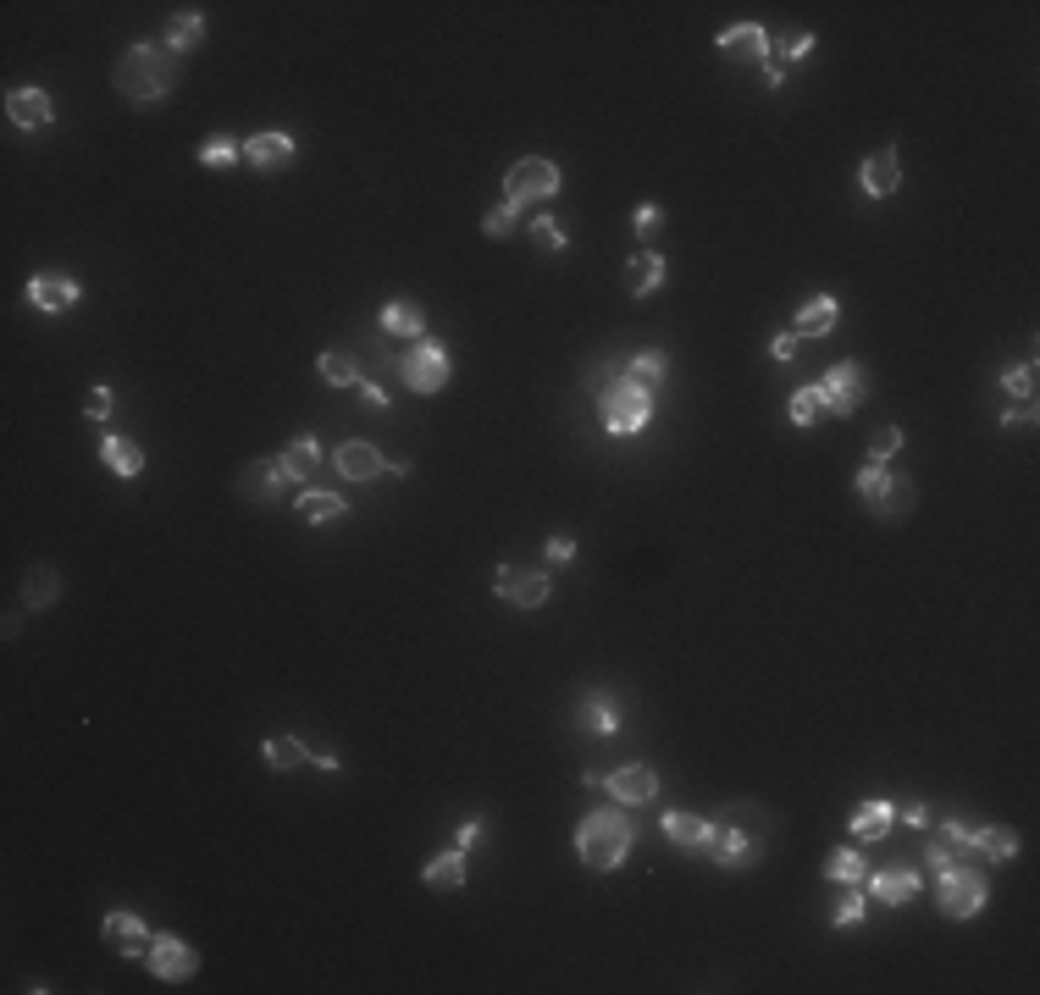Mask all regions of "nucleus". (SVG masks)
Returning a JSON list of instances; mask_svg holds the SVG:
<instances>
[{
    "mask_svg": "<svg viewBox=\"0 0 1040 995\" xmlns=\"http://www.w3.org/2000/svg\"><path fill=\"white\" fill-rule=\"evenodd\" d=\"M836 929H853V923H864V896H841V907H836V918H830Z\"/></svg>",
    "mask_w": 1040,
    "mask_h": 995,
    "instance_id": "603ef678",
    "label": "nucleus"
},
{
    "mask_svg": "<svg viewBox=\"0 0 1040 995\" xmlns=\"http://www.w3.org/2000/svg\"><path fill=\"white\" fill-rule=\"evenodd\" d=\"M598 426L609 437H642L653 426V387H642L631 376H614L598 393Z\"/></svg>",
    "mask_w": 1040,
    "mask_h": 995,
    "instance_id": "7ed1b4c3",
    "label": "nucleus"
},
{
    "mask_svg": "<svg viewBox=\"0 0 1040 995\" xmlns=\"http://www.w3.org/2000/svg\"><path fill=\"white\" fill-rule=\"evenodd\" d=\"M244 161H249L255 172H288V167L299 161V139L282 133V128H266V133L244 139Z\"/></svg>",
    "mask_w": 1040,
    "mask_h": 995,
    "instance_id": "f8f14e48",
    "label": "nucleus"
},
{
    "mask_svg": "<svg viewBox=\"0 0 1040 995\" xmlns=\"http://www.w3.org/2000/svg\"><path fill=\"white\" fill-rule=\"evenodd\" d=\"M698 852H704L709 863H720V868H753V863H759V841H753L742 824H731V819L709 824V835H704Z\"/></svg>",
    "mask_w": 1040,
    "mask_h": 995,
    "instance_id": "6e6552de",
    "label": "nucleus"
},
{
    "mask_svg": "<svg viewBox=\"0 0 1040 995\" xmlns=\"http://www.w3.org/2000/svg\"><path fill=\"white\" fill-rule=\"evenodd\" d=\"M62 598V570L56 565H29V576H23V609H51Z\"/></svg>",
    "mask_w": 1040,
    "mask_h": 995,
    "instance_id": "bb28decb",
    "label": "nucleus"
},
{
    "mask_svg": "<svg viewBox=\"0 0 1040 995\" xmlns=\"http://www.w3.org/2000/svg\"><path fill=\"white\" fill-rule=\"evenodd\" d=\"M260 758H266V769H299V763H310L315 752H310L299 736H266Z\"/></svg>",
    "mask_w": 1040,
    "mask_h": 995,
    "instance_id": "f704fd0d",
    "label": "nucleus"
},
{
    "mask_svg": "<svg viewBox=\"0 0 1040 995\" xmlns=\"http://www.w3.org/2000/svg\"><path fill=\"white\" fill-rule=\"evenodd\" d=\"M858 189H864L869 200H886V194H897V189H902V161H897V145H886V150H875V156L864 161Z\"/></svg>",
    "mask_w": 1040,
    "mask_h": 995,
    "instance_id": "a211bd4d",
    "label": "nucleus"
},
{
    "mask_svg": "<svg viewBox=\"0 0 1040 995\" xmlns=\"http://www.w3.org/2000/svg\"><path fill=\"white\" fill-rule=\"evenodd\" d=\"M968 835H974V824H963V819H946V824L935 830V846H946L952 857H957V852L968 857Z\"/></svg>",
    "mask_w": 1040,
    "mask_h": 995,
    "instance_id": "49530a36",
    "label": "nucleus"
},
{
    "mask_svg": "<svg viewBox=\"0 0 1040 995\" xmlns=\"http://www.w3.org/2000/svg\"><path fill=\"white\" fill-rule=\"evenodd\" d=\"M100 459H106V470H117L122 481H133V475L144 470V448H139L133 437H117V431L100 442Z\"/></svg>",
    "mask_w": 1040,
    "mask_h": 995,
    "instance_id": "7c9ffc66",
    "label": "nucleus"
},
{
    "mask_svg": "<svg viewBox=\"0 0 1040 995\" xmlns=\"http://www.w3.org/2000/svg\"><path fill=\"white\" fill-rule=\"evenodd\" d=\"M565 189V172H559V161H548V156H526V161H515L510 172H504V200L521 211V205H537V200H554Z\"/></svg>",
    "mask_w": 1040,
    "mask_h": 995,
    "instance_id": "39448f33",
    "label": "nucleus"
},
{
    "mask_svg": "<svg viewBox=\"0 0 1040 995\" xmlns=\"http://www.w3.org/2000/svg\"><path fill=\"white\" fill-rule=\"evenodd\" d=\"M886 486H891V470H886V464H875V459H869V464H864V470H858V497H864V504H869V510H875V504H880V492H886Z\"/></svg>",
    "mask_w": 1040,
    "mask_h": 995,
    "instance_id": "79ce46f5",
    "label": "nucleus"
},
{
    "mask_svg": "<svg viewBox=\"0 0 1040 995\" xmlns=\"http://www.w3.org/2000/svg\"><path fill=\"white\" fill-rule=\"evenodd\" d=\"M786 415H792V426H814V420L825 415V393H819V382L797 387V393H792V404H786Z\"/></svg>",
    "mask_w": 1040,
    "mask_h": 995,
    "instance_id": "4c0bfd02",
    "label": "nucleus"
},
{
    "mask_svg": "<svg viewBox=\"0 0 1040 995\" xmlns=\"http://www.w3.org/2000/svg\"><path fill=\"white\" fill-rule=\"evenodd\" d=\"M238 161H244V139H233V133H211L200 145V167H211V172H227Z\"/></svg>",
    "mask_w": 1040,
    "mask_h": 995,
    "instance_id": "c9c22d12",
    "label": "nucleus"
},
{
    "mask_svg": "<svg viewBox=\"0 0 1040 995\" xmlns=\"http://www.w3.org/2000/svg\"><path fill=\"white\" fill-rule=\"evenodd\" d=\"M7 117H12V128L40 133V128L56 122V106H51V95H45L40 84H29V89H12V95H7Z\"/></svg>",
    "mask_w": 1040,
    "mask_h": 995,
    "instance_id": "dca6fc26",
    "label": "nucleus"
},
{
    "mask_svg": "<svg viewBox=\"0 0 1040 995\" xmlns=\"http://www.w3.org/2000/svg\"><path fill=\"white\" fill-rule=\"evenodd\" d=\"M576 725H581L587 736H614V730H620V703L603 697V692H581V697H576Z\"/></svg>",
    "mask_w": 1040,
    "mask_h": 995,
    "instance_id": "412c9836",
    "label": "nucleus"
},
{
    "mask_svg": "<svg viewBox=\"0 0 1040 995\" xmlns=\"http://www.w3.org/2000/svg\"><path fill=\"white\" fill-rule=\"evenodd\" d=\"M664 841L669 846H680V852H698L704 846V835H709V819H698V813H664Z\"/></svg>",
    "mask_w": 1040,
    "mask_h": 995,
    "instance_id": "2f4dec72",
    "label": "nucleus"
},
{
    "mask_svg": "<svg viewBox=\"0 0 1040 995\" xmlns=\"http://www.w3.org/2000/svg\"><path fill=\"white\" fill-rule=\"evenodd\" d=\"M625 288H631V299H653L658 288H664V255L658 249H642V255H631V266H625Z\"/></svg>",
    "mask_w": 1040,
    "mask_h": 995,
    "instance_id": "a878e982",
    "label": "nucleus"
},
{
    "mask_svg": "<svg viewBox=\"0 0 1040 995\" xmlns=\"http://www.w3.org/2000/svg\"><path fill=\"white\" fill-rule=\"evenodd\" d=\"M178 78H183V56L167 51V40H139V45H128L122 62L111 67L117 95L133 100V106H144V111L161 106V100L178 89Z\"/></svg>",
    "mask_w": 1040,
    "mask_h": 995,
    "instance_id": "f257e3e1",
    "label": "nucleus"
},
{
    "mask_svg": "<svg viewBox=\"0 0 1040 995\" xmlns=\"http://www.w3.org/2000/svg\"><path fill=\"white\" fill-rule=\"evenodd\" d=\"M897 448H902V426H875V431H869V459H875V464H886Z\"/></svg>",
    "mask_w": 1040,
    "mask_h": 995,
    "instance_id": "a18cd8bd",
    "label": "nucleus"
},
{
    "mask_svg": "<svg viewBox=\"0 0 1040 995\" xmlns=\"http://www.w3.org/2000/svg\"><path fill=\"white\" fill-rule=\"evenodd\" d=\"M361 398H366V409H372V415H388V409H394V398H388V393H383L372 376H361Z\"/></svg>",
    "mask_w": 1040,
    "mask_h": 995,
    "instance_id": "8fccbe9b",
    "label": "nucleus"
},
{
    "mask_svg": "<svg viewBox=\"0 0 1040 995\" xmlns=\"http://www.w3.org/2000/svg\"><path fill=\"white\" fill-rule=\"evenodd\" d=\"M864 852H830V863H825V879H836V885H864Z\"/></svg>",
    "mask_w": 1040,
    "mask_h": 995,
    "instance_id": "ea45409f",
    "label": "nucleus"
},
{
    "mask_svg": "<svg viewBox=\"0 0 1040 995\" xmlns=\"http://www.w3.org/2000/svg\"><path fill=\"white\" fill-rule=\"evenodd\" d=\"M1001 426H1034V404H1018V409H1001Z\"/></svg>",
    "mask_w": 1040,
    "mask_h": 995,
    "instance_id": "4d7b16f0",
    "label": "nucleus"
},
{
    "mask_svg": "<svg viewBox=\"0 0 1040 995\" xmlns=\"http://www.w3.org/2000/svg\"><path fill=\"white\" fill-rule=\"evenodd\" d=\"M715 45H720L726 56H737V62H770V34H764L759 23H737V29H726Z\"/></svg>",
    "mask_w": 1040,
    "mask_h": 995,
    "instance_id": "4be33fe9",
    "label": "nucleus"
},
{
    "mask_svg": "<svg viewBox=\"0 0 1040 995\" xmlns=\"http://www.w3.org/2000/svg\"><path fill=\"white\" fill-rule=\"evenodd\" d=\"M111 404H117V393H111L106 382H95V387L84 393V415H89V420H106V415H111Z\"/></svg>",
    "mask_w": 1040,
    "mask_h": 995,
    "instance_id": "de8ad7c7",
    "label": "nucleus"
},
{
    "mask_svg": "<svg viewBox=\"0 0 1040 995\" xmlns=\"http://www.w3.org/2000/svg\"><path fill=\"white\" fill-rule=\"evenodd\" d=\"M797 343H803L797 332H781V338H770V354H775L781 365H792V360H797Z\"/></svg>",
    "mask_w": 1040,
    "mask_h": 995,
    "instance_id": "5fc2aeb1",
    "label": "nucleus"
},
{
    "mask_svg": "<svg viewBox=\"0 0 1040 995\" xmlns=\"http://www.w3.org/2000/svg\"><path fill=\"white\" fill-rule=\"evenodd\" d=\"M100 934H106V945L117 951V956H144L150 951V929H144V918L139 912H111L106 923H100Z\"/></svg>",
    "mask_w": 1040,
    "mask_h": 995,
    "instance_id": "6ab92c4d",
    "label": "nucleus"
},
{
    "mask_svg": "<svg viewBox=\"0 0 1040 995\" xmlns=\"http://www.w3.org/2000/svg\"><path fill=\"white\" fill-rule=\"evenodd\" d=\"M515 227H521V211H515L510 200H498V205L482 216V233H487V238H510Z\"/></svg>",
    "mask_w": 1040,
    "mask_h": 995,
    "instance_id": "37998d69",
    "label": "nucleus"
},
{
    "mask_svg": "<svg viewBox=\"0 0 1040 995\" xmlns=\"http://www.w3.org/2000/svg\"><path fill=\"white\" fill-rule=\"evenodd\" d=\"M493 592L510 603V609H543L554 598V581L543 570H515V565H498L493 570Z\"/></svg>",
    "mask_w": 1040,
    "mask_h": 995,
    "instance_id": "1a4fd4ad",
    "label": "nucleus"
},
{
    "mask_svg": "<svg viewBox=\"0 0 1040 995\" xmlns=\"http://www.w3.org/2000/svg\"><path fill=\"white\" fill-rule=\"evenodd\" d=\"M985 901H990V885H985L979 868L952 863V868L935 874V912H941V918H957V923H963V918H979Z\"/></svg>",
    "mask_w": 1040,
    "mask_h": 995,
    "instance_id": "20e7f679",
    "label": "nucleus"
},
{
    "mask_svg": "<svg viewBox=\"0 0 1040 995\" xmlns=\"http://www.w3.org/2000/svg\"><path fill=\"white\" fill-rule=\"evenodd\" d=\"M421 885H432V890H460V885H465V846H443V852L421 868Z\"/></svg>",
    "mask_w": 1040,
    "mask_h": 995,
    "instance_id": "c85d7f7f",
    "label": "nucleus"
},
{
    "mask_svg": "<svg viewBox=\"0 0 1040 995\" xmlns=\"http://www.w3.org/2000/svg\"><path fill=\"white\" fill-rule=\"evenodd\" d=\"M913 492H919V486H913L908 475H891V486L880 492V504H875V515H880V521H902V515L913 510Z\"/></svg>",
    "mask_w": 1040,
    "mask_h": 995,
    "instance_id": "e433bc0d",
    "label": "nucleus"
},
{
    "mask_svg": "<svg viewBox=\"0 0 1040 995\" xmlns=\"http://www.w3.org/2000/svg\"><path fill=\"white\" fill-rule=\"evenodd\" d=\"M603 791H609L614 802H625V807H642V802L658 796V774H653V763H620V769L603 780Z\"/></svg>",
    "mask_w": 1040,
    "mask_h": 995,
    "instance_id": "2eb2a0df",
    "label": "nucleus"
},
{
    "mask_svg": "<svg viewBox=\"0 0 1040 995\" xmlns=\"http://www.w3.org/2000/svg\"><path fill=\"white\" fill-rule=\"evenodd\" d=\"M664 365H669V354L664 349H642V354H631V382H642V387H658L664 382Z\"/></svg>",
    "mask_w": 1040,
    "mask_h": 995,
    "instance_id": "58836bf2",
    "label": "nucleus"
},
{
    "mask_svg": "<svg viewBox=\"0 0 1040 995\" xmlns=\"http://www.w3.org/2000/svg\"><path fill=\"white\" fill-rule=\"evenodd\" d=\"M377 327L388 332V338H427V310L416 304V299H388L383 310H377Z\"/></svg>",
    "mask_w": 1040,
    "mask_h": 995,
    "instance_id": "aec40b11",
    "label": "nucleus"
},
{
    "mask_svg": "<svg viewBox=\"0 0 1040 995\" xmlns=\"http://www.w3.org/2000/svg\"><path fill=\"white\" fill-rule=\"evenodd\" d=\"M764 84H770V89H781V84H786V73H781L775 62H764Z\"/></svg>",
    "mask_w": 1040,
    "mask_h": 995,
    "instance_id": "052dcab7",
    "label": "nucleus"
},
{
    "mask_svg": "<svg viewBox=\"0 0 1040 995\" xmlns=\"http://www.w3.org/2000/svg\"><path fill=\"white\" fill-rule=\"evenodd\" d=\"M144 967H150L156 978L178 984V978H194V973H200V951H194L189 940H178V934H156L150 951H144Z\"/></svg>",
    "mask_w": 1040,
    "mask_h": 995,
    "instance_id": "9d476101",
    "label": "nucleus"
},
{
    "mask_svg": "<svg viewBox=\"0 0 1040 995\" xmlns=\"http://www.w3.org/2000/svg\"><path fill=\"white\" fill-rule=\"evenodd\" d=\"M167 51H178V56H194L200 51V40H205V12H178L172 23H167Z\"/></svg>",
    "mask_w": 1040,
    "mask_h": 995,
    "instance_id": "473e14b6",
    "label": "nucleus"
},
{
    "mask_svg": "<svg viewBox=\"0 0 1040 995\" xmlns=\"http://www.w3.org/2000/svg\"><path fill=\"white\" fill-rule=\"evenodd\" d=\"M282 470H288V481H310L315 470H321V442L310 437V431H299V437H288L282 442Z\"/></svg>",
    "mask_w": 1040,
    "mask_h": 995,
    "instance_id": "b1692460",
    "label": "nucleus"
},
{
    "mask_svg": "<svg viewBox=\"0 0 1040 995\" xmlns=\"http://www.w3.org/2000/svg\"><path fill=\"white\" fill-rule=\"evenodd\" d=\"M321 382L326 387H361V365H355V354L350 349H321Z\"/></svg>",
    "mask_w": 1040,
    "mask_h": 995,
    "instance_id": "72a5a7b5",
    "label": "nucleus"
},
{
    "mask_svg": "<svg viewBox=\"0 0 1040 995\" xmlns=\"http://www.w3.org/2000/svg\"><path fill=\"white\" fill-rule=\"evenodd\" d=\"M476 841H482V819H465V824H460V841H454V846H465V852H471Z\"/></svg>",
    "mask_w": 1040,
    "mask_h": 995,
    "instance_id": "13d9d810",
    "label": "nucleus"
},
{
    "mask_svg": "<svg viewBox=\"0 0 1040 995\" xmlns=\"http://www.w3.org/2000/svg\"><path fill=\"white\" fill-rule=\"evenodd\" d=\"M891 824H897V802H886V796L858 802V813H853V835H858V841H886Z\"/></svg>",
    "mask_w": 1040,
    "mask_h": 995,
    "instance_id": "cd10ccee",
    "label": "nucleus"
},
{
    "mask_svg": "<svg viewBox=\"0 0 1040 995\" xmlns=\"http://www.w3.org/2000/svg\"><path fill=\"white\" fill-rule=\"evenodd\" d=\"M808 51H814V34L803 29V34H792V40H786V51H781V56H786V62H803Z\"/></svg>",
    "mask_w": 1040,
    "mask_h": 995,
    "instance_id": "6e6d98bb",
    "label": "nucleus"
},
{
    "mask_svg": "<svg viewBox=\"0 0 1040 995\" xmlns=\"http://www.w3.org/2000/svg\"><path fill=\"white\" fill-rule=\"evenodd\" d=\"M543 554H548V565H570V559H576V537H565V532H559V537H548V543H543Z\"/></svg>",
    "mask_w": 1040,
    "mask_h": 995,
    "instance_id": "3c124183",
    "label": "nucleus"
},
{
    "mask_svg": "<svg viewBox=\"0 0 1040 995\" xmlns=\"http://www.w3.org/2000/svg\"><path fill=\"white\" fill-rule=\"evenodd\" d=\"M282 486H288V470H282V459H260V464H249V470H238V492L249 497V504H277L282 497Z\"/></svg>",
    "mask_w": 1040,
    "mask_h": 995,
    "instance_id": "f3484780",
    "label": "nucleus"
},
{
    "mask_svg": "<svg viewBox=\"0 0 1040 995\" xmlns=\"http://www.w3.org/2000/svg\"><path fill=\"white\" fill-rule=\"evenodd\" d=\"M29 304L40 315H67L73 304H84V282L62 277V271H40V277H29Z\"/></svg>",
    "mask_w": 1040,
    "mask_h": 995,
    "instance_id": "9b49d317",
    "label": "nucleus"
},
{
    "mask_svg": "<svg viewBox=\"0 0 1040 995\" xmlns=\"http://www.w3.org/2000/svg\"><path fill=\"white\" fill-rule=\"evenodd\" d=\"M332 464H337L343 481H377V475L388 470V453H383L377 442H366V437H350V442L332 453Z\"/></svg>",
    "mask_w": 1040,
    "mask_h": 995,
    "instance_id": "4468645a",
    "label": "nucleus"
},
{
    "mask_svg": "<svg viewBox=\"0 0 1040 995\" xmlns=\"http://www.w3.org/2000/svg\"><path fill=\"white\" fill-rule=\"evenodd\" d=\"M836 321H841V299H830V293H814L803 310H797V338H825V332H836Z\"/></svg>",
    "mask_w": 1040,
    "mask_h": 995,
    "instance_id": "5701e85b",
    "label": "nucleus"
},
{
    "mask_svg": "<svg viewBox=\"0 0 1040 995\" xmlns=\"http://www.w3.org/2000/svg\"><path fill=\"white\" fill-rule=\"evenodd\" d=\"M631 227H636V238H647V244H653V233L664 227V211H658V205H636Z\"/></svg>",
    "mask_w": 1040,
    "mask_h": 995,
    "instance_id": "09e8293b",
    "label": "nucleus"
},
{
    "mask_svg": "<svg viewBox=\"0 0 1040 995\" xmlns=\"http://www.w3.org/2000/svg\"><path fill=\"white\" fill-rule=\"evenodd\" d=\"M1034 382H1040V371H1034V360H1023V365H1012V371H1007V382H1001V387H1007L1012 398L1034 404Z\"/></svg>",
    "mask_w": 1040,
    "mask_h": 995,
    "instance_id": "c03bdc74",
    "label": "nucleus"
},
{
    "mask_svg": "<svg viewBox=\"0 0 1040 995\" xmlns=\"http://www.w3.org/2000/svg\"><path fill=\"white\" fill-rule=\"evenodd\" d=\"M526 233H532V244H537V249H543V255H559V249H565V244H570V233H565V227H559V222H554V216H537V222H532V227H526Z\"/></svg>",
    "mask_w": 1040,
    "mask_h": 995,
    "instance_id": "a19ab883",
    "label": "nucleus"
},
{
    "mask_svg": "<svg viewBox=\"0 0 1040 995\" xmlns=\"http://www.w3.org/2000/svg\"><path fill=\"white\" fill-rule=\"evenodd\" d=\"M310 763H315V769H326V774H337V769H343V758H332V752H315Z\"/></svg>",
    "mask_w": 1040,
    "mask_h": 995,
    "instance_id": "bf43d9fd",
    "label": "nucleus"
},
{
    "mask_svg": "<svg viewBox=\"0 0 1040 995\" xmlns=\"http://www.w3.org/2000/svg\"><path fill=\"white\" fill-rule=\"evenodd\" d=\"M897 824H908V830H930V807H924V802H902V807H897Z\"/></svg>",
    "mask_w": 1040,
    "mask_h": 995,
    "instance_id": "864d4df0",
    "label": "nucleus"
},
{
    "mask_svg": "<svg viewBox=\"0 0 1040 995\" xmlns=\"http://www.w3.org/2000/svg\"><path fill=\"white\" fill-rule=\"evenodd\" d=\"M343 515H350V497L321 492V486H304V492H299V521L326 526V521H343Z\"/></svg>",
    "mask_w": 1040,
    "mask_h": 995,
    "instance_id": "c756f323",
    "label": "nucleus"
},
{
    "mask_svg": "<svg viewBox=\"0 0 1040 995\" xmlns=\"http://www.w3.org/2000/svg\"><path fill=\"white\" fill-rule=\"evenodd\" d=\"M449 376H454V360H449V349H443L438 338H421V343L399 360V382H405L410 393H421V398L443 393Z\"/></svg>",
    "mask_w": 1040,
    "mask_h": 995,
    "instance_id": "423d86ee",
    "label": "nucleus"
},
{
    "mask_svg": "<svg viewBox=\"0 0 1040 995\" xmlns=\"http://www.w3.org/2000/svg\"><path fill=\"white\" fill-rule=\"evenodd\" d=\"M576 852H581V863L598 868V874L620 868L625 852H631V819H625L620 807H592V813L576 824Z\"/></svg>",
    "mask_w": 1040,
    "mask_h": 995,
    "instance_id": "f03ea898",
    "label": "nucleus"
},
{
    "mask_svg": "<svg viewBox=\"0 0 1040 995\" xmlns=\"http://www.w3.org/2000/svg\"><path fill=\"white\" fill-rule=\"evenodd\" d=\"M968 852H979L985 863H1012V857H1018V835H1012L1007 824H974Z\"/></svg>",
    "mask_w": 1040,
    "mask_h": 995,
    "instance_id": "393cba45",
    "label": "nucleus"
},
{
    "mask_svg": "<svg viewBox=\"0 0 1040 995\" xmlns=\"http://www.w3.org/2000/svg\"><path fill=\"white\" fill-rule=\"evenodd\" d=\"M864 879H869V896L886 901V907H902V901H913L924 890V868H913V863H891V868L864 874Z\"/></svg>",
    "mask_w": 1040,
    "mask_h": 995,
    "instance_id": "ddd939ff",
    "label": "nucleus"
},
{
    "mask_svg": "<svg viewBox=\"0 0 1040 995\" xmlns=\"http://www.w3.org/2000/svg\"><path fill=\"white\" fill-rule=\"evenodd\" d=\"M819 393H825V415L847 420V415H858V409H864V398H869V376H864V365H858V360H836V365L825 371Z\"/></svg>",
    "mask_w": 1040,
    "mask_h": 995,
    "instance_id": "0eeeda50",
    "label": "nucleus"
}]
</instances>
